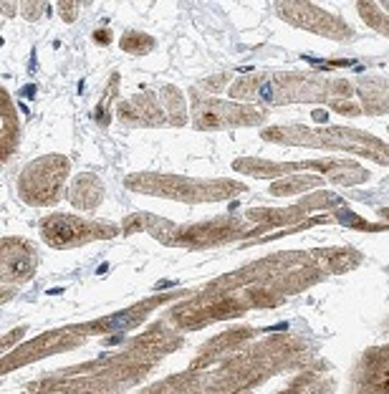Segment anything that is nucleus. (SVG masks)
Returning <instances> with one entry per match:
<instances>
[{"instance_id":"obj_1","label":"nucleus","mask_w":389,"mask_h":394,"mask_svg":"<svg viewBox=\"0 0 389 394\" xmlns=\"http://www.w3.org/2000/svg\"><path fill=\"white\" fill-rule=\"evenodd\" d=\"M46 233L56 245H61V243L73 240V235H81V222L71 220V217H56V220H51L46 225Z\"/></svg>"},{"instance_id":"obj_2","label":"nucleus","mask_w":389,"mask_h":394,"mask_svg":"<svg viewBox=\"0 0 389 394\" xmlns=\"http://www.w3.org/2000/svg\"><path fill=\"white\" fill-rule=\"evenodd\" d=\"M136 319L131 316V314H117V319H109L104 326L106 328H127V326H131Z\"/></svg>"},{"instance_id":"obj_3","label":"nucleus","mask_w":389,"mask_h":394,"mask_svg":"<svg viewBox=\"0 0 389 394\" xmlns=\"http://www.w3.org/2000/svg\"><path fill=\"white\" fill-rule=\"evenodd\" d=\"M260 96H263L265 101H273V86H270V83H263V86H260Z\"/></svg>"},{"instance_id":"obj_4","label":"nucleus","mask_w":389,"mask_h":394,"mask_svg":"<svg viewBox=\"0 0 389 394\" xmlns=\"http://www.w3.org/2000/svg\"><path fill=\"white\" fill-rule=\"evenodd\" d=\"M23 96H36V86H33V83L25 86V89H23Z\"/></svg>"},{"instance_id":"obj_5","label":"nucleus","mask_w":389,"mask_h":394,"mask_svg":"<svg viewBox=\"0 0 389 394\" xmlns=\"http://www.w3.org/2000/svg\"><path fill=\"white\" fill-rule=\"evenodd\" d=\"M122 341H124V336H112L106 344H122Z\"/></svg>"},{"instance_id":"obj_6","label":"nucleus","mask_w":389,"mask_h":394,"mask_svg":"<svg viewBox=\"0 0 389 394\" xmlns=\"http://www.w3.org/2000/svg\"><path fill=\"white\" fill-rule=\"evenodd\" d=\"M288 324H275V326H270V331H286Z\"/></svg>"},{"instance_id":"obj_7","label":"nucleus","mask_w":389,"mask_h":394,"mask_svg":"<svg viewBox=\"0 0 389 394\" xmlns=\"http://www.w3.org/2000/svg\"><path fill=\"white\" fill-rule=\"evenodd\" d=\"M170 286H172V280H159L157 283V288H170Z\"/></svg>"}]
</instances>
